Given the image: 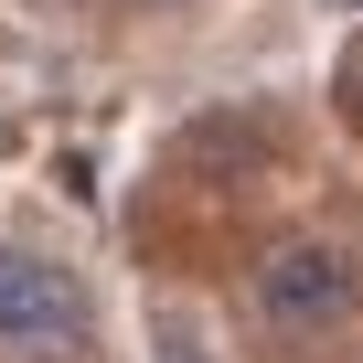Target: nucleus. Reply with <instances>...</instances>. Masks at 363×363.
Returning <instances> with one entry per match:
<instances>
[{
	"mask_svg": "<svg viewBox=\"0 0 363 363\" xmlns=\"http://www.w3.org/2000/svg\"><path fill=\"white\" fill-rule=\"evenodd\" d=\"M352 299H363V267H352L342 235H289V246H267L257 278H246V310H257V331H278V342H331V331L352 320Z\"/></svg>",
	"mask_w": 363,
	"mask_h": 363,
	"instance_id": "obj_1",
	"label": "nucleus"
},
{
	"mask_svg": "<svg viewBox=\"0 0 363 363\" xmlns=\"http://www.w3.org/2000/svg\"><path fill=\"white\" fill-rule=\"evenodd\" d=\"M86 331H96V310H86V278H75L65 257L0 246V352L65 363V352H86Z\"/></svg>",
	"mask_w": 363,
	"mask_h": 363,
	"instance_id": "obj_2",
	"label": "nucleus"
}]
</instances>
